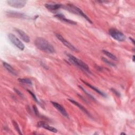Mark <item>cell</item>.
I'll return each mask as SVG.
<instances>
[{
  "instance_id": "23",
  "label": "cell",
  "mask_w": 135,
  "mask_h": 135,
  "mask_svg": "<svg viewBox=\"0 0 135 135\" xmlns=\"http://www.w3.org/2000/svg\"><path fill=\"white\" fill-rule=\"evenodd\" d=\"M111 91H112L114 94H115V95H116V96H117L118 97H120L121 96L120 93H119L117 90H116L115 89L111 88Z\"/></svg>"
},
{
  "instance_id": "3",
  "label": "cell",
  "mask_w": 135,
  "mask_h": 135,
  "mask_svg": "<svg viewBox=\"0 0 135 135\" xmlns=\"http://www.w3.org/2000/svg\"><path fill=\"white\" fill-rule=\"evenodd\" d=\"M65 9H67L68 11H69V12L80 15L81 16H82L83 17H84L85 19H86L89 23H92L91 20L89 18V17H88V16L86 15H85L84 14V13L79 8H78V7L74 6L73 4H67L65 7H64Z\"/></svg>"
},
{
  "instance_id": "9",
  "label": "cell",
  "mask_w": 135,
  "mask_h": 135,
  "mask_svg": "<svg viewBox=\"0 0 135 135\" xmlns=\"http://www.w3.org/2000/svg\"><path fill=\"white\" fill-rule=\"evenodd\" d=\"M51 103L52 104V105H53L54 107H55L63 116H64L66 118H69V115L68 113H67L66 111L65 110V109H64V107H63L61 104H60L59 103L55 102H53L51 101Z\"/></svg>"
},
{
  "instance_id": "21",
  "label": "cell",
  "mask_w": 135,
  "mask_h": 135,
  "mask_svg": "<svg viewBox=\"0 0 135 135\" xmlns=\"http://www.w3.org/2000/svg\"><path fill=\"white\" fill-rule=\"evenodd\" d=\"M27 92L31 95V96L32 97V98L34 99V100L36 102V103H37L38 104H40V102L38 101V100H37V98H36V97L35 96V95L34 94V93H33L32 92H31V91H30V90H27Z\"/></svg>"
},
{
  "instance_id": "22",
  "label": "cell",
  "mask_w": 135,
  "mask_h": 135,
  "mask_svg": "<svg viewBox=\"0 0 135 135\" xmlns=\"http://www.w3.org/2000/svg\"><path fill=\"white\" fill-rule=\"evenodd\" d=\"M102 60L103 61V62H104L105 63H107V64H108V65H110V66H115V65L113 63H112V62H111V61H109L108 60H107V59H106L105 58H104V57H102Z\"/></svg>"
},
{
  "instance_id": "1",
  "label": "cell",
  "mask_w": 135,
  "mask_h": 135,
  "mask_svg": "<svg viewBox=\"0 0 135 135\" xmlns=\"http://www.w3.org/2000/svg\"><path fill=\"white\" fill-rule=\"evenodd\" d=\"M34 44L39 50L46 53H53L55 52L53 46L43 37H37L34 41Z\"/></svg>"
},
{
  "instance_id": "28",
  "label": "cell",
  "mask_w": 135,
  "mask_h": 135,
  "mask_svg": "<svg viewBox=\"0 0 135 135\" xmlns=\"http://www.w3.org/2000/svg\"><path fill=\"white\" fill-rule=\"evenodd\" d=\"M121 134H126L125 133H123V132H122V133H121Z\"/></svg>"
},
{
  "instance_id": "7",
  "label": "cell",
  "mask_w": 135,
  "mask_h": 135,
  "mask_svg": "<svg viewBox=\"0 0 135 135\" xmlns=\"http://www.w3.org/2000/svg\"><path fill=\"white\" fill-rule=\"evenodd\" d=\"M56 36L57 38V39L59 40L62 43V44H63L65 46L68 47L69 49L73 51H78V50L76 47H75L69 41L66 40L61 35H60V34H56Z\"/></svg>"
},
{
  "instance_id": "24",
  "label": "cell",
  "mask_w": 135,
  "mask_h": 135,
  "mask_svg": "<svg viewBox=\"0 0 135 135\" xmlns=\"http://www.w3.org/2000/svg\"><path fill=\"white\" fill-rule=\"evenodd\" d=\"M14 91L16 92V93L17 94H18L21 98H23V97H24L23 94L18 89H16V88H14Z\"/></svg>"
},
{
  "instance_id": "8",
  "label": "cell",
  "mask_w": 135,
  "mask_h": 135,
  "mask_svg": "<svg viewBox=\"0 0 135 135\" xmlns=\"http://www.w3.org/2000/svg\"><path fill=\"white\" fill-rule=\"evenodd\" d=\"M37 126L39 128H43L46 129V130H47L50 131H51L52 132L56 133L57 132V130L56 128H55L52 126H50L47 123H46L43 121L38 122L37 123Z\"/></svg>"
},
{
  "instance_id": "5",
  "label": "cell",
  "mask_w": 135,
  "mask_h": 135,
  "mask_svg": "<svg viewBox=\"0 0 135 135\" xmlns=\"http://www.w3.org/2000/svg\"><path fill=\"white\" fill-rule=\"evenodd\" d=\"M8 37L12 44L21 50H23L25 48L24 44L14 34L9 33L8 35Z\"/></svg>"
},
{
  "instance_id": "11",
  "label": "cell",
  "mask_w": 135,
  "mask_h": 135,
  "mask_svg": "<svg viewBox=\"0 0 135 135\" xmlns=\"http://www.w3.org/2000/svg\"><path fill=\"white\" fill-rule=\"evenodd\" d=\"M6 15L8 17H16V18H26V15L23 13L15 11H8L6 12Z\"/></svg>"
},
{
  "instance_id": "27",
  "label": "cell",
  "mask_w": 135,
  "mask_h": 135,
  "mask_svg": "<svg viewBox=\"0 0 135 135\" xmlns=\"http://www.w3.org/2000/svg\"><path fill=\"white\" fill-rule=\"evenodd\" d=\"M132 61H133V62L134 61V55H133V56H132Z\"/></svg>"
},
{
  "instance_id": "15",
  "label": "cell",
  "mask_w": 135,
  "mask_h": 135,
  "mask_svg": "<svg viewBox=\"0 0 135 135\" xmlns=\"http://www.w3.org/2000/svg\"><path fill=\"white\" fill-rule=\"evenodd\" d=\"M82 81L86 85H87L88 86H89V88H90L91 89L93 90L95 92H96L97 93H98V94H99L101 95V96H102V97H107V95H106L104 93H103V92L101 91H100V90H99L98 88L94 87V86H92V85H91V84H89V83H87V82H86L85 81H84L83 80H82Z\"/></svg>"
},
{
  "instance_id": "26",
  "label": "cell",
  "mask_w": 135,
  "mask_h": 135,
  "mask_svg": "<svg viewBox=\"0 0 135 135\" xmlns=\"http://www.w3.org/2000/svg\"><path fill=\"white\" fill-rule=\"evenodd\" d=\"M129 39L132 41V42L133 43V44H134V40L132 37H129Z\"/></svg>"
},
{
  "instance_id": "17",
  "label": "cell",
  "mask_w": 135,
  "mask_h": 135,
  "mask_svg": "<svg viewBox=\"0 0 135 135\" xmlns=\"http://www.w3.org/2000/svg\"><path fill=\"white\" fill-rule=\"evenodd\" d=\"M102 53L105 54L106 56H107L108 57H109L110 59L113 60H114V61H117V57L113 55V54H112L111 53L108 52V51L107 50H102Z\"/></svg>"
},
{
  "instance_id": "19",
  "label": "cell",
  "mask_w": 135,
  "mask_h": 135,
  "mask_svg": "<svg viewBox=\"0 0 135 135\" xmlns=\"http://www.w3.org/2000/svg\"><path fill=\"white\" fill-rule=\"evenodd\" d=\"M12 124H13V126L14 127V128L15 129V130H16V131L18 133V134H22V132H21V130H20V127H19V126H18L17 123L16 121L13 120V121H12Z\"/></svg>"
},
{
  "instance_id": "4",
  "label": "cell",
  "mask_w": 135,
  "mask_h": 135,
  "mask_svg": "<svg viewBox=\"0 0 135 135\" xmlns=\"http://www.w3.org/2000/svg\"><path fill=\"white\" fill-rule=\"evenodd\" d=\"M109 35L114 40L119 41L123 42L126 40L125 35L120 31L115 28H110L109 30Z\"/></svg>"
},
{
  "instance_id": "18",
  "label": "cell",
  "mask_w": 135,
  "mask_h": 135,
  "mask_svg": "<svg viewBox=\"0 0 135 135\" xmlns=\"http://www.w3.org/2000/svg\"><path fill=\"white\" fill-rule=\"evenodd\" d=\"M18 81L22 83H24V84H26L29 85H31L32 84V81L30 79H27V78H19L18 79Z\"/></svg>"
},
{
  "instance_id": "14",
  "label": "cell",
  "mask_w": 135,
  "mask_h": 135,
  "mask_svg": "<svg viewBox=\"0 0 135 135\" xmlns=\"http://www.w3.org/2000/svg\"><path fill=\"white\" fill-rule=\"evenodd\" d=\"M54 17L57 18L58 19L62 21L63 22H65L66 23H70L71 24H73V25H75V24H76V23L74 21H72L71 20H69V19H68L66 18L65 17L64 15H63V14H56L54 15Z\"/></svg>"
},
{
  "instance_id": "13",
  "label": "cell",
  "mask_w": 135,
  "mask_h": 135,
  "mask_svg": "<svg viewBox=\"0 0 135 135\" xmlns=\"http://www.w3.org/2000/svg\"><path fill=\"white\" fill-rule=\"evenodd\" d=\"M69 101H70L71 103H72L73 104H74V105H75L76 107H78L81 110H82L84 113H85L87 115H88L89 117H91V115L89 113V112L88 111V110L83 106L81 104H80L79 103H78V102L75 101V100H72V99H69Z\"/></svg>"
},
{
  "instance_id": "12",
  "label": "cell",
  "mask_w": 135,
  "mask_h": 135,
  "mask_svg": "<svg viewBox=\"0 0 135 135\" xmlns=\"http://www.w3.org/2000/svg\"><path fill=\"white\" fill-rule=\"evenodd\" d=\"M45 6L49 10L54 11L57 10L61 7H63V6L60 4H45Z\"/></svg>"
},
{
  "instance_id": "2",
  "label": "cell",
  "mask_w": 135,
  "mask_h": 135,
  "mask_svg": "<svg viewBox=\"0 0 135 135\" xmlns=\"http://www.w3.org/2000/svg\"><path fill=\"white\" fill-rule=\"evenodd\" d=\"M69 61L74 65L77 66L78 67H79V68H80L81 69H82V70L90 73L91 71L90 70L89 67L88 66V65L85 64L84 62H83L82 61H81V60L78 59L77 57L73 56L72 55L70 54H66Z\"/></svg>"
},
{
  "instance_id": "16",
  "label": "cell",
  "mask_w": 135,
  "mask_h": 135,
  "mask_svg": "<svg viewBox=\"0 0 135 135\" xmlns=\"http://www.w3.org/2000/svg\"><path fill=\"white\" fill-rule=\"evenodd\" d=\"M3 65L4 66V67L5 68V69L8 71L9 72V73H11V74H12L13 75H16V71H15V70L13 68V67L9 65V64H8L7 63L5 62H4L3 63Z\"/></svg>"
},
{
  "instance_id": "10",
  "label": "cell",
  "mask_w": 135,
  "mask_h": 135,
  "mask_svg": "<svg viewBox=\"0 0 135 135\" xmlns=\"http://www.w3.org/2000/svg\"><path fill=\"white\" fill-rule=\"evenodd\" d=\"M15 31L16 32V33L18 34V35L20 36V38L25 42L26 43H28L30 41V37L28 36V35L25 33L24 31H23L21 30L18 29V28H16L15 29Z\"/></svg>"
},
{
  "instance_id": "6",
  "label": "cell",
  "mask_w": 135,
  "mask_h": 135,
  "mask_svg": "<svg viewBox=\"0 0 135 135\" xmlns=\"http://www.w3.org/2000/svg\"><path fill=\"white\" fill-rule=\"evenodd\" d=\"M8 5L15 8H22L25 6L26 1L23 0H9L7 1Z\"/></svg>"
},
{
  "instance_id": "25",
  "label": "cell",
  "mask_w": 135,
  "mask_h": 135,
  "mask_svg": "<svg viewBox=\"0 0 135 135\" xmlns=\"http://www.w3.org/2000/svg\"><path fill=\"white\" fill-rule=\"evenodd\" d=\"M33 110H34V112L35 115H37V116H38V115H39V113H38V110H37V107H36L35 105H34L33 107Z\"/></svg>"
},
{
  "instance_id": "20",
  "label": "cell",
  "mask_w": 135,
  "mask_h": 135,
  "mask_svg": "<svg viewBox=\"0 0 135 135\" xmlns=\"http://www.w3.org/2000/svg\"><path fill=\"white\" fill-rule=\"evenodd\" d=\"M79 88H80V89H81V90H82V91H83V92H84V93H85V94H86V95H87L89 98H91V99L92 100H93L95 101V99L93 97V96H92V95H91L90 93H88L86 90H85L84 89V88H83V87H82V86H80V85H79Z\"/></svg>"
}]
</instances>
